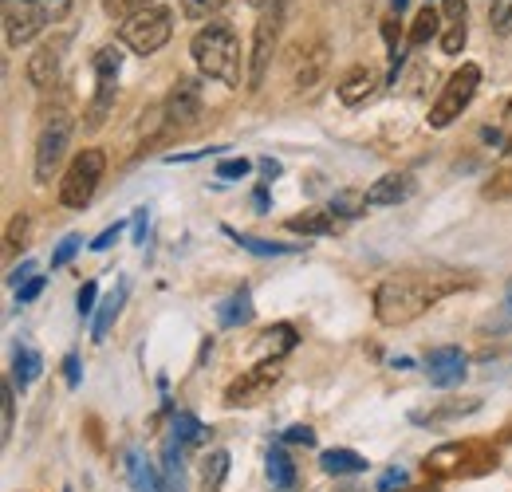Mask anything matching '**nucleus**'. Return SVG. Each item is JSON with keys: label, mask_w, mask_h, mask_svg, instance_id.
Instances as JSON below:
<instances>
[{"label": "nucleus", "mask_w": 512, "mask_h": 492, "mask_svg": "<svg viewBox=\"0 0 512 492\" xmlns=\"http://www.w3.org/2000/svg\"><path fill=\"white\" fill-rule=\"evenodd\" d=\"M40 4H44L48 20H64L67 12H71V0H40Z\"/></svg>", "instance_id": "nucleus-46"}, {"label": "nucleus", "mask_w": 512, "mask_h": 492, "mask_svg": "<svg viewBox=\"0 0 512 492\" xmlns=\"http://www.w3.org/2000/svg\"><path fill=\"white\" fill-rule=\"evenodd\" d=\"M505 119H512V95H509V103H505Z\"/></svg>", "instance_id": "nucleus-52"}, {"label": "nucleus", "mask_w": 512, "mask_h": 492, "mask_svg": "<svg viewBox=\"0 0 512 492\" xmlns=\"http://www.w3.org/2000/svg\"><path fill=\"white\" fill-rule=\"evenodd\" d=\"M323 63H327L323 40H312V44H300L296 48V91H312L320 83Z\"/></svg>", "instance_id": "nucleus-15"}, {"label": "nucleus", "mask_w": 512, "mask_h": 492, "mask_svg": "<svg viewBox=\"0 0 512 492\" xmlns=\"http://www.w3.org/2000/svg\"><path fill=\"white\" fill-rule=\"evenodd\" d=\"M489 28L497 36H509L512 32V0H489Z\"/></svg>", "instance_id": "nucleus-32"}, {"label": "nucleus", "mask_w": 512, "mask_h": 492, "mask_svg": "<svg viewBox=\"0 0 512 492\" xmlns=\"http://www.w3.org/2000/svg\"><path fill=\"white\" fill-rule=\"evenodd\" d=\"M40 292H44V276H32L28 284H20V288H16V304H32Z\"/></svg>", "instance_id": "nucleus-42"}, {"label": "nucleus", "mask_w": 512, "mask_h": 492, "mask_svg": "<svg viewBox=\"0 0 512 492\" xmlns=\"http://www.w3.org/2000/svg\"><path fill=\"white\" fill-rule=\"evenodd\" d=\"M477 87H481V67H477V63H461V67L449 75L446 83H442V95L434 99V107H430L426 123L434 126V130H446V126H453L457 119H461V111L473 103Z\"/></svg>", "instance_id": "nucleus-3"}, {"label": "nucleus", "mask_w": 512, "mask_h": 492, "mask_svg": "<svg viewBox=\"0 0 512 492\" xmlns=\"http://www.w3.org/2000/svg\"><path fill=\"white\" fill-rule=\"evenodd\" d=\"M123 300H127V284H119V288L99 304V311H95V327H91V339H95V343H103V339H107L111 323H115V319H119V311H123Z\"/></svg>", "instance_id": "nucleus-23"}, {"label": "nucleus", "mask_w": 512, "mask_h": 492, "mask_svg": "<svg viewBox=\"0 0 512 492\" xmlns=\"http://www.w3.org/2000/svg\"><path fill=\"white\" fill-rule=\"evenodd\" d=\"M288 229L300 237H331L339 229V217L331 209H308L300 217H288Z\"/></svg>", "instance_id": "nucleus-18"}, {"label": "nucleus", "mask_w": 512, "mask_h": 492, "mask_svg": "<svg viewBox=\"0 0 512 492\" xmlns=\"http://www.w3.org/2000/svg\"><path fill=\"white\" fill-rule=\"evenodd\" d=\"M237 245L245 248V252H253V256H292V252H300L304 248V241L300 245H276V241H260V237H249V233H233V229H225Z\"/></svg>", "instance_id": "nucleus-27"}, {"label": "nucleus", "mask_w": 512, "mask_h": 492, "mask_svg": "<svg viewBox=\"0 0 512 492\" xmlns=\"http://www.w3.org/2000/svg\"><path fill=\"white\" fill-rule=\"evenodd\" d=\"M280 32H284V4L280 0H272V4H264V12H260V20H256L253 28V48H249V91H260V83H264V75H268V63L276 56V48H280Z\"/></svg>", "instance_id": "nucleus-6"}, {"label": "nucleus", "mask_w": 512, "mask_h": 492, "mask_svg": "<svg viewBox=\"0 0 512 492\" xmlns=\"http://www.w3.org/2000/svg\"><path fill=\"white\" fill-rule=\"evenodd\" d=\"M91 67H95V79H115V83H119V71H123V52H119V48H99Z\"/></svg>", "instance_id": "nucleus-30"}, {"label": "nucleus", "mask_w": 512, "mask_h": 492, "mask_svg": "<svg viewBox=\"0 0 512 492\" xmlns=\"http://www.w3.org/2000/svg\"><path fill=\"white\" fill-rule=\"evenodd\" d=\"M225 473H229V453H225V449H213V453L205 457V469H201V485H205V492L221 489Z\"/></svg>", "instance_id": "nucleus-28"}, {"label": "nucleus", "mask_w": 512, "mask_h": 492, "mask_svg": "<svg viewBox=\"0 0 512 492\" xmlns=\"http://www.w3.org/2000/svg\"><path fill=\"white\" fill-rule=\"evenodd\" d=\"M253 201H256V209L264 213V205H268V193H264V189H256V193H253Z\"/></svg>", "instance_id": "nucleus-50"}, {"label": "nucleus", "mask_w": 512, "mask_h": 492, "mask_svg": "<svg viewBox=\"0 0 512 492\" xmlns=\"http://www.w3.org/2000/svg\"><path fill=\"white\" fill-rule=\"evenodd\" d=\"M410 485V477L402 473V469H390V473H383L379 477V492H394V489H406Z\"/></svg>", "instance_id": "nucleus-43"}, {"label": "nucleus", "mask_w": 512, "mask_h": 492, "mask_svg": "<svg viewBox=\"0 0 512 492\" xmlns=\"http://www.w3.org/2000/svg\"><path fill=\"white\" fill-rule=\"evenodd\" d=\"M217 319H221V327H245V323H253V296L241 288V292H233L221 308H217Z\"/></svg>", "instance_id": "nucleus-24"}, {"label": "nucleus", "mask_w": 512, "mask_h": 492, "mask_svg": "<svg viewBox=\"0 0 512 492\" xmlns=\"http://www.w3.org/2000/svg\"><path fill=\"white\" fill-rule=\"evenodd\" d=\"M335 91H339V99H343L347 107H363V103H367V99L379 91V75H375V67L355 63V67H347V71L339 75Z\"/></svg>", "instance_id": "nucleus-12"}, {"label": "nucleus", "mask_w": 512, "mask_h": 492, "mask_svg": "<svg viewBox=\"0 0 512 492\" xmlns=\"http://www.w3.org/2000/svg\"><path fill=\"white\" fill-rule=\"evenodd\" d=\"M512 193V170H501V174H493L489 182L481 185V197L485 201H501V197H509Z\"/></svg>", "instance_id": "nucleus-35"}, {"label": "nucleus", "mask_w": 512, "mask_h": 492, "mask_svg": "<svg viewBox=\"0 0 512 492\" xmlns=\"http://www.w3.org/2000/svg\"><path fill=\"white\" fill-rule=\"evenodd\" d=\"M32 272H36V264H32V260H24V264L12 272V284H16V288H20V284H28V280H32Z\"/></svg>", "instance_id": "nucleus-48"}, {"label": "nucleus", "mask_w": 512, "mask_h": 492, "mask_svg": "<svg viewBox=\"0 0 512 492\" xmlns=\"http://www.w3.org/2000/svg\"><path fill=\"white\" fill-rule=\"evenodd\" d=\"M190 56L205 79H217L225 87H241V40L229 20H209L190 40Z\"/></svg>", "instance_id": "nucleus-2"}, {"label": "nucleus", "mask_w": 512, "mask_h": 492, "mask_svg": "<svg viewBox=\"0 0 512 492\" xmlns=\"http://www.w3.org/2000/svg\"><path fill=\"white\" fill-rule=\"evenodd\" d=\"M260 174L272 182V178H280V162L276 158H260Z\"/></svg>", "instance_id": "nucleus-49"}, {"label": "nucleus", "mask_w": 512, "mask_h": 492, "mask_svg": "<svg viewBox=\"0 0 512 492\" xmlns=\"http://www.w3.org/2000/svg\"><path fill=\"white\" fill-rule=\"evenodd\" d=\"M123 465H127L130 485H134L138 492H162V481L154 477V469L146 465V457H142L138 449H127V461H123Z\"/></svg>", "instance_id": "nucleus-26"}, {"label": "nucleus", "mask_w": 512, "mask_h": 492, "mask_svg": "<svg viewBox=\"0 0 512 492\" xmlns=\"http://www.w3.org/2000/svg\"><path fill=\"white\" fill-rule=\"evenodd\" d=\"M280 378H284V359H260V363H253L241 378L229 382V390H225V406H229V410H245V406L264 402Z\"/></svg>", "instance_id": "nucleus-8"}, {"label": "nucleus", "mask_w": 512, "mask_h": 492, "mask_svg": "<svg viewBox=\"0 0 512 492\" xmlns=\"http://www.w3.org/2000/svg\"><path fill=\"white\" fill-rule=\"evenodd\" d=\"M465 280L457 276H438V272H402V276H386L375 288V319L383 327H406L414 319H422L438 300H446L449 292H457Z\"/></svg>", "instance_id": "nucleus-1"}, {"label": "nucleus", "mask_w": 512, "mask_h": 492, "mask_svg": "<svg viewBox=\"0 0 512 492\" xmlns=\"http://www.w3.org/2000/svg\"><path fill=\"white\" fill-rule=\"evenodd\" d=\"M24 237H28V213H16V217H12V225H8V248L28 245Z\"/></svg>", "instance_id": "nucleus-38"}, {"label": "nucleus", "mask_w": 512, "mask_h": 492, "mask_svg": "<svg viewBox=\"0 0 512 492\" xmlns=\"http://www.w3.org/2000/svg\"><path fill=\"white\" fill-rule=\"evenodd\" d=\"M260 343H264V351H272V359H284V355L296 347V331H292L288 323H276V327L264 331Z\"/></svg>", "instance_id": "nucleus-29"}, {"label": "nucleus", "mask_w": 512, "mask_h": 492, "mask_svg": "<svg viewBox=\"0 0 512 492\" xmlns=\"http://www.w3.org/2000/svg\"><path fill=\"white\" fill-rule=\"evenodd\" d=\"M146 8H154V0H107V4H103V12H107L111 20H130V16L146 12Z\"/></svg>", "instance_id": "nucleus-33"}, {"label": "nucleus", "mask_w": 512, "mask_h": 492, "mask_svg": "<svg viewBox=\"0 0 512 492\" xmlns=\"http://www.w3.org/2000/svg\"><path fill=\"white\" fill-rule=\"evenodd\" d=\"M103 174H107V154L95 150V146L79 150V154L71 158L67 174L60 178V201H64L67 209H83V205L95 197V189H99V182H103Z\"/></svg>", "instance_id": "nucleus-5"}, {"label": "nucleus", "mask_w": 512, "mask_h": 492, "mask_svg": "<svg viewBox=\"0 0 512 492\" xmlns=\"http://www.w3.org/2000/svg\"><path fill=\"white\" fill-rule=\"evenodd\" d=\"M119 237H123V221H115V225H107V229H103V233H99V237L91 241V248H95V252H107V248L115 245Z\"/></svg>", "instance_id": "nucleus-41"}, {"label": "nucleus", "mask_w": 512, "mask_h": 492, "mask_svg": "<svg viewBox=\"0 0 512 492\" xmlns=\"http://www.w3.org/2000/svg\"><path fill=\"white\" fill-rule=\"evenodd\" d=\"M245 174H249V162H245V158H225V162L217 166V178H221V182H241Z\"/></svg>", "instance_id": "nucleus-37"}, {"label": "nucleus", "mask_w": 512, "mask_h": 492, "mask_svg": "<svg viewBox=\"0 0 512 492\" xmlns=\"http://www.w3.org/2000/svg\"><path fill=\"white\" fill-rule=\"evenodd\" d=\"M0 398H4V441H8V437H12V426H16V398H12V386H8V382H4Z\"/></svg>", "instance_id": "nucleus-40"}, {"label": "nucleus", "mask_w": 512, "mask_h": 492, "mask_svg": "<svg viewBox=\"0 0 512 492\" xmlns=\"http://www.w3.org/2000/svg\"><path fill=\"white\" fill-rule=\"evenodd\" d=\"M162 111H166V138H174V134H186L201 115H205V99H201V83L193 79V75H182L174 87H170V95H166V103H162Z\"/></svg>", "instance_id": "nucleus-9"}, {"label": "nucleus", "mask_w": 512, "mask_h": 492, "mask_svg": "<svg viewBox=\"0 0 512 492\" xmlns=\"http://www.w3.org/2000/svg\"><path fill=\"white\" fill-rule=\"evenodd\" d=\"M174 437H178L182 445H197V441L205 437V426H201L193 414H178V418H174Z\"/></svg>", "instance_id": "nucleus-34"}, {"label": "nucleus", "mask_w": 512, "mask_h": 492, "mask_svg": "<svg viewBox=\"0 0 512 492\" xmlns=\"http://www.w3.org/2000/svg\"><path fill=\"white\" fill-rule=\"evenodd\" d=\"M426 370H430V382L434 386H457L465 374H469V363H465V355L457 351V347H438V351H430V359H426Z\"/></svg>", "instance_id": "nucleus-14"}, {"label": "nucleus", "mask_w": 512, "mask_h": 492, "mask_svg": "<svg viewBox=\"0 0 512 492\" xmlns=\"http://www.w3.org/2000/svg\"><path fill=\"white\" fill-rule=\"evenodd\" d=\"M99 284L95 280H87L83 288H79V296H75V311H79V319H87V315H95L99 311Z\"/></svg>", "instance_id": "nucleus-36"}, {"label": "nucleus", "mask_w": 512, "mask_h": 492, "mask_svg": "<svg viewBox=\"0 0 512 492\" xmlns=\"http://www.w3.org/2000/svg\"><path fill=\"white\" fill-rule=\"evenodd\" d=\"M323 473L331 477H355V473H367V457H359L355 449H327L320 457Z\"/></svg>", "instance_id": "nucleus-21"}, {"label": "nucleus", "mask_w": 512, "mask_h": 492, "mask_svg": "<svg viewBox=\"0 0 512 492\" xmlns=\"http://www.w3.org/2000/svg\"><path fill=\"white\" fill-rule=\"evenodd\" d=\"M363 197H367V205H375V209H379V205H398V201L414 197V178H410V174H383Z\"/></svg>", "instance_id": "nucleus-17"}, {"label": "nucleus", "mask_w": 512, "mask_h": 492, "mask_svg": "<svg viewBox=\"0 0 512 492\" xmlns=\"http://www.w3.org/2000/svg\"><path fill=\"white\" fill-rule=\"evenodd\" d=\"M170 36H174V12L162 8V4H154V8H146V12H138V16H130V20H123V28H119V40L127 44L134 56H154V52H162V48L170 44Z\"/></svg>", "instance_id": "nucleus-4"}, {"label": "nucleus", "mask_w": 512, "mask_h": 492, "mask_svg": "<svg viewBox=\"0 0 512 492\" xmlns=\"http://www.w3.org/2000/svg\"><path fill=\"white\" fill-rule=\"evenodd\" d=\"M268 481L276 492H292L296 489V465L284 449H268Z\"/></svg>", "instance_id": "nucleus-25"}, {"label": "nucleus", "mask_w": 512, "mask_h": 492, "mask_svg": "<svg viewBox=\"0 0 512 492\" xmlns=\"http://www.w3.org/2000/svg\"><path fill=\"white\" fill-rule=\"evenodd\" d=\"M79 245H83L79 237H64V241L56 245V252H52V268H64L67 260H71V256L79 252Z\"/></svg>", "instance_id": "nucleus-39"}, {"label": "nucleus", "mask_w": 512, "mask_h": 492, "mask_svg": "<svg viewBox=\"0 0 512 492\" xmlns=\"http://www.w3.org/2000/svg\"><path fill=\"white\" fill-rule=\"evenodd\" d=\"M284 441H288V445H316V430L292 426V430H284Z\"/></svg>", "instance_id": "nucleus-44"}, {"label": "nucleus", "mask_w": 512, "mask_h": 492, "mask_svg": "<svg viewBox=\"0 0 512 492\" xmlns=\"http://www.w3.org/2000/svg\"><path fill=\"white\" fill-rule=\"evenodd\" d=\"M505 311L512 315V280H509V288H505Z\"/></svg>", "instance_id": "nucleus-51"}, {"label": "nucleus", "mask_w": 512, "mask_h": 492, "mask_svg": "<svg viewBox=\"0 0 512 492\" xmlns=\"http://www.w3.org/2000/svg\"><path fill=\"white\" fill-rule=\"evenodd\" d=\"M71 111L67 107H56L52 115H48V123L40 130V138H36V182H48L56 170H60V162L67 158V146H71Z\"/></svg>", "instance_id": "nucleus-7"}, {"label": "nucleus", "mask_w": 512, "mask_h": 492, "mask_svg": "<svg viewBox=\"0 0 512 492\" xmlns=\"http://www.w3.org/2000/svg\"><path fill=\"white\" fill-rule=\"evenodd\" d=\"M253 4H272V0H253Z\"/></svg>", "instance_id": "nucleus-54"}, {"label": "nucleus", "mask_w": 512, "mask_h": 492, "mask_svg": "<svg viewBox=\"0 0 512 492\" xmlns=\"http://www.w3.org/2000/svg\"><path fill=\"white\" fill-rule=\"evenodd\" d=\"M505 154H512V138H509V142H505Z\"/></svg>", "instance_id": "nucleus-53"}, {"label": "nucleus", "mask_w": 512, "mask_h": 492, "mask_svg": "<svg viewBox=\"0 0 512 492\" xmlns=\"http://www.w3.org/2000/svg\"><path fill=\"white\" fill-rule=\"evenodd\" d=\"M225 4H229V0H182V16L209 24V20H217V12H221Z\"/></svg>", "instance_id": "nucleus-31"}, {"label": "nucleus", "mask_w": 512, "mask_h": 492, "mask_svg": "<svg viewBox=\"0 0 512 492\" xmlns=\"http://www.w3.org/2000/svg\"><path fill=\"white\" fill-rule=\"evenodd\" d=\"M40 370H44L40 355H36L28 343H16V351H12V382H16L20 390H28V386L40 378Z\"/></svg>", "instance_id": "nucleus-22"}, {"label": "nucleus", "mask_w": 512, "mask_h": 492, "mask_svg": "<svg viewBox=\"0 0 512 492\" xmlns=\"http://www.w3.org/2000/svg\"><path fill=\"white\" fill-rule=\"evenodd\" d=\"M67 44H71V36H56V40H44V44H40V48L28 56L24 75H28V83H32V87H52V83L60 79Z\"/></svg>", "instance_id": "nucleus-11"}, {"label": "nucleus", "mask_w": 512, "mask_h": 492, "mask_svg": "<svg viewBox=\"0 0 512 492\" xmlns=\"http://www.w3.org/2000/svg\"><path fill=\"white\" fill-rule=\"evenodd\" d=\"M182 441L170 437L162 445V492H186V473H182Z\"/></svg>", "instance_id": "nucleus-19"}, {"label": "nucleus", "mask_w": 512, "mask_h": 492, "mask_svg": "<svg viewBox=\"0 0 512 492\" xmlns=\"http://www.w3.org/2000/svg\"><path fill=\"white\" fill-rule=\"evenodd\" d=\"M64 378H67V386H71V390L79 386V355H67L64 359Z\"/></svg>", "instance_id": "nucleus-47"}, {"label": "nucleus", "mask_w": 512, "mask_h": 492, "mask_svg": "<svg viewBox=\"0 0 512 492\" xmlns=\"http://www.w3.org/2000/svg\"><path fill=\"white\" fill-rule=\"evenodd\" d=\"M469 36V0H442V52L461 56Z\"/></svg>", "instance_id": "nucleus-13"}, {"label": "nucleus", "mask_w": 512, "mask_h": 492, "mask_svg": "<svg viewBox=\"0 0 512 492\" xmlns=\"http://www.w3.org/2000/svg\"><path fill=\"white\" fill-rule=\"evenodd\" d=\"M48 24V12L40 0H4V40L8 48L32 44Z\"/></svg>", "instance_id": "nucleus-10"}, {"label": "nucleus", "mask_w": 512, "mask_h": 492, "mask_svg": "<svg viewBox=\"0 0 512 492\" xmlns=\"http://www.w3.org/2000/svg\"><path fill=\"white\" fill-rule=\"evenodd\" d=\"M134 245H146V225H150V213H146V205L142 209H134Z\"/></svg>", "instance_id": "nucleus-45"}, {"label": "nucleus", "mask_w": 512, "mask_h": 492, "mask_svg": "<svg viewBox=\"0 0 512 492\" xmlns=\"http://www.w3.org/2000/svg\"><path fill=\"white\" fill-rule=\"evenodd\" d=\"M115 95H119V83L115 79H95V95H91V103H87V119H83V130L87 134H95L99 126L111 119V111H115Z\"/></svg>", "instance_id": "nucleus-16"}, {"label": "nucleus", "mask_w": 512, "mask_h": 492, "mask_svg": "<svg viewBox=\"0 0 512 492\" xmlns=\"http://www.w3.org/2000/svg\"><path fill=\"white\" fill-rule=\"evenodd\" d=\"M430 40H442V12L426 4V8L414 16V24H410L406 44H410V48H426Z\"/></svg>", "instance_id": "nucleus-20"}]
</instances>
